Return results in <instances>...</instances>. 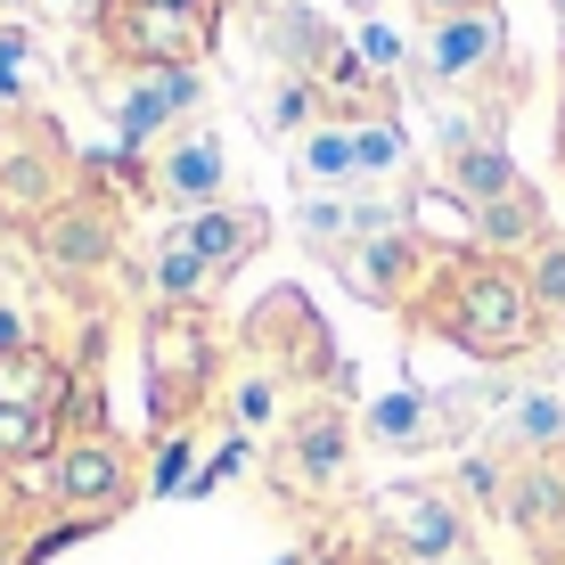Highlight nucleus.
Returning <instances> with one entry per match:
<instances>
[{"label":"nucleus","mask_w":565,"mask_h":565,"mask_svg":"<svg viewBox=\"0 0 565 565\" xmlns=\"http://www.w3.org/2000/svg\"><path fill=\"white\" fill-rule=\"evenodd\" d=\"M509 74L524 83V66H509V17L500 9H476V17H443V25H418L411 33V90L435 99L451 115V99H492L509 90Z\"/></svg>","instance_id":"39448f33"},{"label":"nucleus","mask_w":565,"mask_h":565,"mask_svg":"<svg viewBox=\"0 0 565 565\" xmlns=\"http://www.w3.org/2000/svg\"><path fill=\"white\" fill-rule=\"evenodd\" d=\"M0 25H42V0H0Z\"/></svg>","instance_id":"b1692460"},{"label":"nucleus","mask_w":565,"mask_h":565,"mask_svg":"<svg viewBox=\"0 0 565 565\" xmlns=\"http://www.w3.org/2000/svg\"><path fill=\"white\" fill-rule=\"evenodd\" d=\"M263 246H270V213L263 205L222 198V205H198V213H172V230L148 246V287H156V303L198 311L213 287H222L246 255H263Z\"/></svg>","instance_id":"f03ea898"},{"label":"nucleus","mask_w":565,"mask_h":565,"mask_svg":"<svg viewBox=\"0 0 565 565\" xmlns=\"http://www.w3.org/2000/svg\"><path fill=\"white\" fill-rule=\"evenodd\" d=\"M66 361L50 353V344H17V353H0V467H33L57 451V435H66Z\"/></svg>","instance_id":"423d86ee"},{"label":"nucleus","mask_w":565,"mask_h":565,"mask_svg":"<svg viewBox=\"0 0 565 565\" xmlns=\"http://www.w3.org/2000/svg\"><path fill=\"white\" fill-rule=\"evenodd\" d=\"M353 57H361L369 74H377L385 90L411 83V33H402L394 17H369V25H353Z\"/></svg>","instance_id":"aec40b11"},{"label":"nucleus","mask_w":565,"mask_h":565,"mask_svg":"<svg viewBox=\"0 0 565 565\" xmlns=\"http://www.w3.org/2000/svg\"><path fill=\"white\" fill-rule=\"evenodd\" d=\"M42 263L57 270V279H74V270H99L115 246H124V213H115V198H107V181H74V198H57V213L42 230Z\"/></svg>","instance_id":"f8f14e48"},{"label":"nucleus","mask_w":565,"mask_h":565,"mask_svg":"<svg viewBox=\"0 0 565 565\" xmlns=\"http://www.w3.org/2000/svg\"><path fill=\"white\" fill-rule=\"evenodd\" d=\"M255 9H279V0H255Z\"/></svg>","instance_id":"cd10ccee"},{"label":"nucleus","mask_w":565,"mask_h":565,"mask_svg":"<svg viewBox=\"0 0 565 565\" xmlns=\"http://www.w3.org/2000/svg\"><path fill=\"white\" fill-rule=\"evenodd\" d=\"M353 189H411V140L394 115H353Z\"/></svg>","instance_id":"6ab92c4d"},{"label":"nucleus","mask_w":565,"mask_h":565,"mask_svg":"<svg viewBox=\"0 0 565 565\" xmlns=\"http://www.w3.org/2000/svg\"><path fill=\"white\" fill-rule=\"evenodd\" d=\"M443 565H483V557H467V550H459V557H443Z\"/></svg>","instance_id":"393cba45"},{"label":"nucleus","mask_w":565,"mask_h":565,"mask_svg":"<svg viewBox=\"0 0 565 565\" xmlns=\"http://www.w3.org/2000/svg\"><path fill=\"white\" fill-rule=\"evenodd\" d=\"M50 509L66 516V524H99V516H115L131 500V459H124V443L115 435H74V443H57L50 451Z\"/></svg>","instance_id":"1a4fd4ad"},{"label":"nucleus","mask_w":565,"mask_h":565,"mask_svg":"<svg viewBox=\"0 0 565 565\" xmlns=\"http://www.w3.org/2000/svg\"><path fill=\"white\" fill-rule=\"evenodd\" d=\"M287 181L296 198H353V115H320L287 148Z\"/></svg>","instance_id":"dca6fc26"},{"label":"nucleus","mask_w":565,"mask_h":565,"mask_svg":"<svg viewBox=\"0 0 565 565\" xmlns=\"http://www.w3.org/2000/svg\"><path fill=\"white\" fill-rule=\"evenodd\" d=\"M492 443L500 451H557L565 443V385H524V394L500 402V418H492Z\"/></svg>","instance_id":"a211bd4d"},{"label":"nucleus","mask_w":565,"mask_h":565,"mask_svg":"<svg viewBox=\"0 0 565 565\" xmlns=\"http://www.w3.org/2000/svg\"><path fill=\"white\" fill-rule=\"evenodd\" d=\"M557 148H565V131H557Z\"/></svg>","instance_id":"c85d7f7f"},{"label":"nucleus","mask_w":565,"mask_h":565,"mask_svg":"<svg viewBox=\"0 0 565 565\" xmlns=\"http://www.w3.org/2000/svg\"><path fill=\"white\" fill-rule=\"evenodd\" d=\"M337 9H344V17H353V25H369V17H394V9H402V0H337Z\"/></svg>","instance_id":"5701e85b"},{"label":"nucleus","mask_w":565,"mask_h":565,"mask_svg":"<svg viewBox=\"0 0 565 565\" xmlns=\"http://www.w3.org/2000/svg\"><path fill=\"white\" fill-rule=\"evenodd\" d=\"M426 270V246L418 230H385V238H361L337 255V279L353 287L361 303H411V279Z\"/></svg>","instance_id":"2eb2a0df"},{"label":"nucleus","mask_w":565,"mask_h":565,"mask_svg":"<svg viewBox=\"0 0 565 565\" xmlns=\"http://www.w3.org/2000/svg\"><path fill=\"white\" fill-rule=\"evenodd\" d=\"M140 198L156 205H172V213H198V205H222L230 198V148H222V131H213V115H198V124H181L164 148H148L140 164Z\"/></svg>","instance_id":"6e6552de"},{"label":"nucleus","mask_w":565,"mask_h":565,"mask_svg":"<svg viewBox=\"0 0 565 565\" xmlns=\"http://www.w3.org/2000/svg\"><path fill=\"white\" fill-rule=\"evenodd\" d=\"M57 131V57L42 25H0V148Z\"/></svg>","instance_id":"9d476101"},{"label":"nucleus","mask_w":565,"mask_h":565,"mask_svg":"<svg viewBox=\"0 0 565 565\" xmlns=\"http://www.w3.org/2000/svg\"><path fill=\"white\" fill-rule=\"evenodd\" d=\"M550 9H557V25H565V0H550Z\"/></svg>","instance_id":"bb28decb"},{"label":"nucleus","mask_w":565,"mask_h":565,"mask_svg":"<svg viewBox=\"0 0 565 565\" xmlns=\"http://www.w3.org/2000/svg\"><path fill=\"white\" fill-rule=\"evenodd\" d=\"M476 411H483V394H385L361 411V435L394 459H426L443 443H459L476 426Z\"/></svg>","instance_id":"9b49d317"},{"label":"nucleus","mask_w":565,"mask_h":565,"mask_svg":"<svg viewBox=\"0 0 565 565\" xmlns=\"http://www.w3.org/2000/svg\"><path fill=\"white\" fill-rule=\"evenodd\" d=\"M74 74H83V90L99 99L107 131H115V156H131V164H140L148 148H164L181 124L205 115V74L198 66H115V57L74 42Z\"/></svg>","instance_id":"7ed1b4c3"},{"label":"nucleus","mask_w":565,"mask_h":565,"mask_svg":"<svg viewBox=\"0 0 565 565\" xmlns=\"http://www.w3.org/2000/svg\"><path fill=\"white\" fill-rule=\"evenodd\" d=\"M205 385H213V337H205V320H198V311L156 303L148 311V418L172 435L181 418H198Z\"/></svg>","instance_id":"0eeeda50"},{"label":"nucleus","mask_w":565,"mask_h":565,"mask_svg":"<svg viewBox=\"0 0 565 565\" xmlns=\"http://www.w3.org/2000/svg\"><path fill=\"white\" fill-rule=\"evenodd\" d=\"M524 287H533L541 320L565 328V238H541V246H533V270H524Z\"/></svg>","instance_id":"412c9836"},{"label":"nucleus","mask_w":565,"mask_h":565,"mask_svg":"<svg viewBox=\"0 0 565 565\" xmlns=\"http://www.w3.org/2000/svg\"><path fill=\"white\" fill-rule=\"evenodd\" d=\"M246 115H255V131H263V140H287V148H296L303 131L328 115V99L303 83V74H279V66H263L255 83H246Z\"/></svg>","instance_id":"f3484780"},{"label":"nucleus","mask_w":565,"mask_h":565,"mask_svg":"<svg viewBox=\"0 0 565 565\" xmlns=\"http://www.w3.org/2000/svg\"><path fill=\"white\" fill-rule=\"evenodd\" d=\"M0 296H9V263H0Z\"/></svg>","instance_id":"a878e982"},{"label":"nucleus","mask_w":565,"mask_h":565,"mask_svg":"<svg viewBox=\"0 0 565 565\" xmlns=\"http://www.w3.org/2000/svg\"><path fill=\"white\" fill-rule=\"evenodd\" d=\"M377 524H385V541H394L402 557H418V565H443V557L467 550V509H459L451 483H394V492L377 500Z\"/></svg>","instance_id":"ddd939ff"},{"label":"nucleus","mask_w":565,"mask_h":565,"mask_svg":"<svg viewBox=\"0 0 565 565\" xmlns=\"http://www.w3.org/2000/svg\"><path fill=\"white\" fill-rule=\"evenodd\" d=\"M418 25H443V17H476V9H500V0H402Z\"/></svg>","instance_id":"4be33fe9"},{"label":"nucleus","mask_w":565,"mask_h":565,"mask_svg":"<svg viewBox=\"0 0 565 565\" xmlns=\"http://www.w3.org/2000/svg\"><path fill=\"white\" fill-rule=\"evenodd\" d=\"M426 303H435V311H426V328H435V337H451L459 353H476V361H516L524 344H533V328H541L533 287H524L509 263H492V255H451V263H435Z\"/></svg>","instance_id":"f257e3e1"},{"label":"nucleus","mask_w":565,"mask_h":565,"mask_svg":"<svg viewBox=\"0 0 565 565\" xmlns=\"http://www.w3.org/2000/svg\"><path fill=\"white\" fill-rule=\"evenodd\" d=\"M230 0H99V25L83 50L115 57V66H198L222 50Z\"/></svg>","instance_id":"20e7f679"},{"label":"nucleus","mask_w":565,"mask_h":565,"mask_svg":"<svg viewBox=\"0 0 565 565\" xmlns=\"http://www.w3.org/2000/svg\"><path fill=\"white\" fill-rule=\"evenodd\" d=\"M270 476H279L287 492H303V500L337 492V483L353 476V426L337 411H296L287 435H279V451H270Z\"/></svg>","instance_id":"4468645a"}]
</instances>
